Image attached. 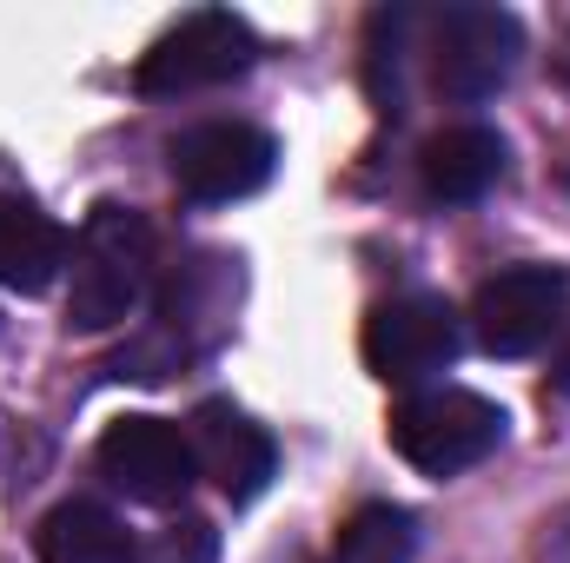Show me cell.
Masks as SVG:
<instances>
[{"instance_id":"cell-1","label":"cell","mask_w":570,"mask_h":563,"mask_svg":"<svg viewBox=\"0 0 570 563\" xmlns=\"http://www.w3.org/2000/svg\"><path fill=\"white\" fill-rule=\"evenodd\" d=\"M153 226L134 206H94L73 253H67V325L73 332H114L127 325L153 292Z\"/></svg>"},{"instance_id":"cell-2","label":"cell","mask_w":570,"mask_h":563,"mask_svg":"<svg viewBox=\"0 0 570 563\" xmlns=\"http://www.w3.org/2000/svg\"><path fill=\"white\" fill-rule=\"evenodd\" d=\"M498 444H504V412L484 392L425 385L392 405V451L425 477H458V471L484 464Z\"/></svg>"},{"instance_id":"cell-3","label":"cell","mask_w":570,"mask_h":563,"mask_svg":"<svg viewBox=\"0 0 570 563\" xmlns=\"http://www.w3.org/2000/svg\"><path fill=\"white\" fill-rule=\"evenodd\" d=\"M259 60V40L239 13L226 7H199L186 13L179 27H166L134 67V87L146 100H179V93H199V87H226L239 80L246 67Z\"/></svg>"},{"instance_id":"cell-4","label":"cell","mask_w":570,"mask_h":563,"mask_svg":"<svg viewBox=\"0 0 570 563\" xmlns=\"http://www.w3.org/2000/svg\"><path fill=\"white\" fill-rule=\"evenodd\" d=\"M518 60H524V27H518V13L478 7V0L431 13V87H438L444 100H458V107L491 100L498 87H511Z\"/></svg>"},{"instance_id":"cell-5","label":"cell","mask_w":570,"mask_h":563,"mask_svg":"<svg viewBox=\"0 0 570 563\" xmlns=\"http://www.w3.org/2000/svg\"><path fill=\"white\" fill-rule=\"evenodd\" d=\"M358 345H365L372 378L425 392L438 372H451V358H458V345H464V325H458V312H451L438 292H405V298L372 305Z\"/></svg>"},{"instance_id":"cell-6","label":"cell","mask_w":570,"mask_h":563,"mask_svg":"<svg viewBox=\"0 0 570 563\" xmlns=\"http://www.w3.org/2000/svg\"><path fill=\"white\" fill-rule=\"evenodd\" d=\"M570 279L558 266H504L478 285L471 298V332L491 358H531L564 332Z\"/></svg>"},{"instance_id":"cell-7","label":"cell","mask_w":570,"mask_h":563,"mask_svg":"<svg viewBox=\"0 0 570 563\" xmlns=\"http://www.w3.org/2000/svg\"><path fill=\"white\" fill-rule=\"evenodd\" d=\"M166 159H173V186H179L186 199H199V206H233V199H246V192H259V186L273 179L279 146H273V134H259V127H246V120H206V127L179 134Z\"/></svg>"},{"instance_id":"cell-8","label":"cell","mask_w":570,"mask_h":563,"mask_svg":"<svg viewBox=\"0 0 570 563\" xmlns=\"http://www.w3.org/2000/svg\"><path fill=\"white\" fill-rule=\"evenodd\" d=\"M94 464H100V477H107L114 491H127L134 504H179V497L193 491V477H199L186 424L146 418V412L107 424Z\"/></svg>"},{"instance_id":"cell-9","label":"cell","mask_w":570,"mask_h":563,"mask_svg":"<svg viewBox=\"0 0 570 563\" xmlns=\"http://www.w3.org/2000/svg\"><path fill=\"white\" fill-rule=\"evenodd\" d=\"M186 437H193L199 477H213L233 504H253V497L273 484V471H279V451H273L266 424H253L239 405H226V398L199 405L193 424H186Z\"/></svg>"},{"instance_id":"cell-10","label":"cell","mask_w":570,"mask_h":563,"mask_svg":"<svg viewBox=\"0 0 570 563\" xmlns=\"http://www.w3.org/2000/svg\"><path fill=\"white\" fill-rule=\"evenodd\" d=\"M419 179L438 206H471L504 179V140L491 127H444L419 152Z\"/></svg>"},{"instance_id":"cell-11","label":"cell","mask_w":570,"mask_h":563,"mask_svg":"<svg viewBox=\"0 0 570 563\" xmlns=\"http://www.w3.org/2000/svg\"><path fill=\"white\" fill-rule=\"evenodd\" d=\"M67 233L53 213H40L33 199L0 192V285L13 292H47L53 279H67Z\"/></svg>"},{"instance_id":"cell-12","label":"cell","mask_w":570,"mask_h":563,"mask_svg":"<svg viewBox=\"0 0 570 563\" xmlns=\"http://www.w3.org/2000/svg\"><path fill=\"white\" fill-rule=\"evenodd\" d=\"M33 551H40V563H134L140 544L127 537V524H120L107 504L67 497V504H53V511L40 517Z\"/></svg>"},{"instance_id":"cell-13","label":"cell","mask_w":570,"mask_h":563,"mask_svg":"<svg viewBox=\"0 0 570 563\" xmlns=\"http://www.w3.org/2000/svg\"><path fill=\"white\" fill-rule=\"evenodd\" d=\"M412 551H419L412 511H399V504H358L338 524L332 563H412Z\"/></svg>"},{"instance_id":"cell-14","label":"cell","mask_w":570,"mask_h":563,"mask_svg":"<svg viewBox=\"0 0 570 563\" xmlns=\"http://www.w3.org/2000/svg\"><path fill=\"white\" fill-rule=\"evenodd\" d=\"M419 13L412 7H379L372 13V40H365V80H372V100L379 113H399L405 107V40H412Z\"/></svg>"},{"instance_id":"cell-15","label":"cell","mask_w":570,"mask_h":563,"mask_svg":"<svg viewBox=\"0 0 570 563\" xmlns=\"http://www.w3.org/2000/svg\"><path fill=\"white\" fill-rule=\"evenodd\" d=\"M134 563H219V531L206 517H173L134 551Z\"/></svg>"},{"instance_id":"cell-16","label":"cell","mask_w":570,"mask_h":563,"mask_svg":"<svg viewBox=\"0 0 570 563\" xmlns=\"http://www.w3.org/2000/svg\"><path fill=\"white\" fill-rule=\"evenodd\" d=\"M531 563H570V504L538 531V551H531Z\"/></svg>"},{"instance_id":"cell-17","label":"cell","mask_w":570,"mask_h":563,"mask_svg":"<svg viewBox=\"0 0 570 563\" xmlns=\"http://www.w3.org/2000/svg\"><path fill=\"white\" fill-rule=\"evenodd\" d=\"M551 385L570 398V325H564V345H558V365H551Z\"/></svg>"},{"instance_id":"cell-18","label":"cell","mask_w":570,"mask_h":563,"mask_svg":"<svg viewBox=\"0 0 570 563\" xmlns=\"http://www.w3.org/2000/svg\"><path fill=\"white\" fill-rule=\"evenodd\" d=\"M564 73H570V40H564Z\"/></svg>"}]
</instances>
